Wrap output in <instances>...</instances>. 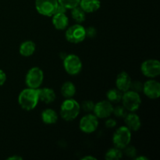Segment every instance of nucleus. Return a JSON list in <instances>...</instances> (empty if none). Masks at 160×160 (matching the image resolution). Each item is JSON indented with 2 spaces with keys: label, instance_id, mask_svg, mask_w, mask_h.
Here are the masks:
<instances>
[{
  "label": "nucleus",
  "instance_id": "f257e3e1",
  "mask_svg": "<svg viewBox=\"0 0 160 160\" xmlns=\"http://www.w3.org/2000/svg\"><path fill=\"white\" fill-rule=\"evenodd\" d=\"M39 88H28L21 91L18 96V102L20 107L27 111L34 109L39 102Z\"/></svg>",
  "mask_w": 160,
  "mask_h": 160
},
{
  "label": "nucleus",
  "instance_id": "f03ea898",
  "mask_svg": "<svg viewBox=\"0 0 160 160\" xmlns=\"http://www.w3.org/2000/svg\"><path fill=\"white\" fill-rule=\"evenodd\" d=\"M81 111V106L72 98H67L60 107V116L66 121H72L78 117Z\"/></svg>",
  "mask_w": 160,
  "mask_h": 160
},
{
  "label": "nucleus",
  "instance_id": "7ed1b4c3",
  "mask_svg": "<svg viewBox=\"0 0 160 160\" xmlns=\"http://www.w3.org/2000/svg\"><path fill=\"white\" fill-rule=\"evenodd\" d=\"M121 101L123 102V106L128 112H135L142 104V99L139 93L132 90L123 92Z\"/></svg>",
  "mask_w": 160,
  "mask_h": 160
},
{
  "label": "nucleus",
  "instance_id": "20e7f679",
  "mask_svg": "<svg viewBox=\"0 0 160 160\" xmlns=\"http://www.w3.org/2000/svg\"><path fill=\"white\" fill-rule=\"evenodd\" d=\"M131 141V131L126 126L119 128L115 131L112 137V142L116 148L123 149L128 146Z\"/></svg>",
  "mask_w": 160,
  "mask_h": 160
},
{
  "label": "nucleus",
  "instance_id": "39448f33",
  "mask_svg": "<svg viewBox=\"0 0 160 160\" xmlns=\"http://www.w3.org/2000/svg\"><path fill=\"white\" fill-rule=\"evenodd\" d=\"M63 67L68 74L74 76L82 70V62L77 55L69 54L63 59Z\"/></svg>",
  "mask_w": 160,
  "mask_h": 160
},
{
  "label": "nucleus",
  "instance_id": "423d86ee",
  "mask_svg": "<svg viewBox=\"0 0 160 160\" xmlns=\"http://www.w3.org/2000/svg\"><path fill=\"white\" fill-rule=\"evenodd\" d=\"M44 80V73L42 69L39 67H34L28 70V73L25 78V83H26L28 88H39L42 85Z\"/></svg>",
  "mask_w": 160,
  "mask_h": 160
},
{
  "label": "nucleus",
  "instance_id": "0eeeda50",
  "mask_svg": "<svg viewBox=\"0 0 160 160\" xmlns=\"http://www.w3.org/2000/svg\"><path fill=\"white\" fill-rule=\"evenodd\" d=\"M85 28L80 23H76L70 27L66 31V38L70 43H81L85 39Z\"/></svg>",
  "mask_w": 160,
  "mask_h": 160
},
{
  "label": "nucleus",
  "instance_id": "6e6552de",
  "mask_svg": "<svg viewBox=\"0 0 160 160\" xmlns=\"http://www.w3.org/2000/svg\"><path fill=\"white\" fill-rule=\"evenodd\" d=\"M58 0H35L36 10L45 17H52L57 8Z\"/></svg>",
  "mask_w": 160,
  "mask_h": 160
},
{
  "label": "nucleus",
  "instance_id": "1a4fd4ad",
  "mask_svg": "<svg viewBox=\"0 0 160 160\" xmlns=\"http://www.w3.org/2000/svg\"><path fill=\"white\" fill-rule=\"evenodd\" d=\"M142 73L149 78H155L160 74V62L157 59H147L141 66Z\"/></svg>",
  "mask_w": 160,
  "mask_h": 160
},
{
  "label": "nucleus",
  "instance_id": "9d476101",
  "mask_svg": "<svg viewBox=\"0 0 160 160\" xmlns=\"http://www.w3.org/2000/svg\"><path fill=\"white\" fill-rule=\"evenodd\" d=\"M98 126V118L94 114H88L80 120L79 127L81 131L86 134H91L96 131Z\"/></svg>",
  "mask_w": 160,
  "mask_h": 160
},
{
  "label": "nucleus",
  "instance_id": "9b49d317",
  "mask_svg": "<svg viewBox=\"0 0 160 160\" xmlns=\"http://www.w3.org/2000/svg\"><path fill=\"white\" fill-rule=\"evenodd\" d=\"M112 110H113V106L112 103L108 100H103L95 104L93 112L94 115L97 118L104 119L110 117L112 114Z\"/></svg>",
  "mask_w": 160,
  "mask_h": 160
},
{
  "label": "nucleus",
  "instance_id": "f8f14e48",
  "mask_svg": "<svg viewBox=\"0 0 160 160\" xmlns=\"http://www.w3.org/2000/svg\"><path fill=\"white\" fill-rule=\"evenodd\" d=\"M142 92L148 98L151 99H156L160 95V84L157 81L149 80L143 84Z\"/></svg>",
  "mask_w": 160,
  "mask_h": 160
},
{
  "label": "nucleus",
  "instance_id": "ddd939ff",
  "mask_svg": "<svg viewBox=\"0 0 160 160\" xmlns=\"http://www.w3.org/2000/svg\"><path fill=\"white\" fill-rule=\"evenodd\" d=\"M131 84V78L127 72L123 71L119 73L116 80V85L117 88L120 92H125L130 90Z\"/></svg>",
  "mask_w": 160,
  "mask_h": 160
},
{
  "label": "nucleus",
  "instance_id": "4468645a",
  "mask_svg": "<svg viewBox=\"0 0 160 160\" xmlns=\"http://www.w3.org/2000/svg\"><path fill=\"white\" fill-rule=\"evenodd\" d=\"M124 122L126 127L131 131H137L142 126L140 117L134 113V112H129L124 117Z\"/></svg>",
  "mask_w": 160,
  "mask_h": 160
},
{
  "label": "nucleus",
  "instance_id": "2eb2a0df",
  "mask_svg": "<svg viewBox=\"0 0 160 160\" xmlns=\"http://www.w3.org/2000/svg\"><path fill=\"white\" fill-rule=\"evenodd\" d=\"M79 6L86 13H92L99 9L101 2L100 0H81Z\"/></svg>",
  "mask_w": 160,
  "mask_h": 160
},
{
  "label": "nucleus",
  "instance_id": "dca6fc26",
  "mask_svg": "<svg viewBox=\"0 0 160 160\" xmlns=\"http://www.w3.org/2000/svg\"><path fill=\"white\" fill-rule=\"evenodd\" d=\"M52 24L57 30H65L69 24V19L65 13H55L52 16Z\"/></svg>",
  "mask_w": 160,
  "mask_h": 160
},
{
  "label": "nucleus",
  "instance_id": "f3484780",
  "mask_svg": "<svg viewBox=\"0 0 160 160\" xmlns=\"http://www.w3.org/2000/svg\"><path fill=\"white\" fill-rule=\"evenodd\" d=\"M39 99L46 104L52 103L56 99V93L52 89L49 88L39 89Z\"/></svg>",
  "mask_w": 160,
  "mask_h": 160
},
{
  "label": "nucleus",
  "instance_id": "a211bd4d",
  "mask_svg": "<svg viewBox=\"0 0 160 160\" xmlns=\"http://www.w3.org/2000/svg\"><path fill=\"white\" fill-rule=\"evenodd\" d=\"M58 118H59L58 114L52 109H46L42 112V121L45 124H55L58 121Z\"/></svg>",
  "mask_w": 160,
  "mask_h": 160
},
{
  "label": "nucleus",
  "instance_id": "6ab92c4d",
  "mask_svg": "<svg viewBox=\"0 0 160 160\" xmlns=\"http://www.w3.org/2000/svg\"><path fill=\"white\" fill-rule=\"evenodd\" d=\"M36 45L35 43L32 41H25L24 42L20 45V53L21 56H25V57H29L32 56L35 52Z\"/></svg>",
  "mask_w": 160,
  "mask_h": 160
},
{
  "label": "nucleus",
  "instance_id": "aec40b11",
  "mask_svg": "<svg viewBox=\"0 0 160 160\" xmlns=\"http://www.w3.org/2000/svg\"><path fill=\"white\" fill-rule=\"evenodd\" d=\"M61 94L66 98H72L76 94V87L73 83L70 81H67L61 87Z\"/></svg>",
  "mask_w": 160,
  "mask_h": 160
},
{
  "label": "nucleus",
  "instance_id": "412c9836",
  "mask_svg": "<svg viewBox=\"0 0 160 160\" xmlns=\"http://www.w3.org/2000/svg\"><path fill=\"white\" fill-rule=\"evenodd\" d=\"M122 96H123V92H120L117 88L111 89L108 91L106 93L108 101L110 102L111 103H115V104H118L121 102Z\"/></svg>",
  "mask_w": 160,
  "mask_h": 160
},
{
  "label": "nucleus",
  "instance_id": "4be33fe9",
  "mask_svg": "<svg viewBox=\"0 0 160 160\" xmlns=\"http://www.w3.org/2000/svg\"><path fill=\"white\" fill-rule=\"evenodd\" d=\"M72 18L78 23L84 22L86 19V12L79 6L71 9Z\"/></svg>",
  "mask_w": 160,
  "mask_h": 160
},
{
  "label": "nucleus",
  "instance_id": "5701e85b",
  "mask_svg": "<svg viewBox=\"0 0 160 160\" xmlns=\"http://www.w3.org/2000/svg\"><path fill=\"white\" fill-rule=\"evenodd\" d=\"M122 157H123L122 150L116 147L108 150L105 155V159L107 160H119Z\"/></svg>",
  "mask_w": 160,
  "mask_h": 160
},
{
  "label": "nucleus",
  "instance_id": "b1692460",
  "mask_svg": "<svg viewBox=\"0 0 160 160\" xmlns=\"http://www.w3.org/2000/svg\"><path fill=\"white\" fill-rule=\"evenodd\" d=\"M80 1L81 0H58V2L67 9H72L79 6Z\"/></svg>",
  "mask_w": 160,
  "mask_h": 160
},
{
  "label": "nucleus",
  "instance_id": "393cba45",
  "mask_svg": "<svg viewBox=\"0 0 160 160\" xmlns=\"http://www.w3.org/2000/svg\"><path fill=\"white\" fill-rule=\"evenodd\" d=\"M128 111L125 109L124 106L122 105H118V106L113 107V110H112V113L114 114V116L118 118H124L126 117V115L128 114Z\"/></svg>",
  "mask_w": 160,
  "mask_h": 160
},
{
  "label": "nucleus",
  "instance_id": "a878e982",
  "mask_svg": "<svg viewBox=\"0 0 160 160\" xmlns=\"http://www.w3.org/2000/svg\"><path fill=\"white\" fill-rule=\"evenodd\" d=\"M94 107H95V103L91 100H86L81 103V108L86 112H93Z\"/></svg>",
  "mask_w": 160,
  "mask_h": 160
},
{
  "label": "nucleus",
  "instance_id": "bb28decb",
  "mask_svg": "<svg viewBox=\"0 0 160 160\" xmlns=\"http://www.w3.org/2000/svg\"><path fill=\"white\" fill-rule=\"evenodd\" d=\"M130 90H132L134 92H138V93H140L143 90V84H142L141 81H131V87H130Z\"/></svg>",
  "mask_w": 160,
  "mask_h": 160
},
{
  "label": "nucleus",
  "instance_id": "cd10ccee",
  "mask_svg": "<svg viewBox=\"0 0 160 160\" xmlns=\"http://www.w3.org/2000/svg\"><path fill=\"white\" fill-rule=\"evenodd\" d=\"M123 150H124V154L128 157L134 158L137 156V150H136V148L134 146H130L128 145V146L123 148Z\"/></svg>",
  "mask_w": 160,
  "mask_h": 160
},
{
  "label": "nucleus",
  "instance_id": "c85d7f7f",
  "mask_svg": "<svg viewBox=\"0 0 160 160\" xmlns=\"http://www.w3.org/2000/svg\"><path fill=\"white\" fill-rule=\"evenodd\" d=\"M85 33H86V37L90 38H93L96 36L97 34V31L94 27H88L85 29Z\"/></svg>",
  "mask_w": 160,
  "mask_h": 160
},
{
  "label": "nucleus",
  "instance_id": "c756f323",
  "mask_svg": "<svg viewBox=\"0 0 160 160\" xmlns=\"http://www.w3.org/2000/svg\"><path fill=\"white\" fill-rule=\"evenodd\" d=\"M116 125H117V121L114 119H108L106 121V127L107 128H109V129L115 128Z\"/></svg>",
  "mask_w": 160,
  "mask_h": 160
},
{
  "label": "nucleus",
  "instance_id": "7c9ffc66",
  "mask_svg": "<svg viewBox=\"0 0 160 160\" xmlns=\"http://www.w3.org/2000/svg\"><path fill=\"white\" fill-rule=\"evenodd\" d=\"M6 81V74L3 70H0V86L3 85Z\"/></svg>",
  "mask_w": 160,
  "mask_h": 160
},
{
  "label": "nucleus",
  "instance_id": "2f4dec72",
  "mask_svg": "<svg viewBox=\"0 0 160 160\" xmlns=\"http://www.w3.org/2000/svg\"><path fill=\"white\" fill-rule=\"evenodd\" d=\"M66 12H67V9H66L64 6H62V5L58 4L57 8H56L55 13H66Z\"/></svg>",
  "mask_w": 160,
  "mask_h": 160
},
{
  "label": "nucleus",
  "instance_id": "473e14b6",
  "mask_svg": "<svg viewBox=\"0 0 160 160\" xmlns=\"http://www.w3.org/2000/svg\"><path fill=\"white\" fill-rule=\"evenodd\" d=\"M7 159L8 160H13V159H15V160H17V159L21 160V159H23V158L20 157V156H11V157L8 158Z\"/></svg>",
  "mask_w": 160,
  "mask_h": 160
},
{
  "label": "nucleus",
  "instance_id": "72a5a7b5",
  "mask_svg": "<svg viewBox=\"0 0 160 160\" xmlns=\"http://www.w3.org/2000/svg\"><path fill=\"white\" fill-rule=\"evenodd\" d=\"M82 160H96V158L93 157V156H84V157H83L82 159H81Z\"/></svg>",
  "mask_w": 160,
  "mask_h": 160
},
{
  "label": "nucleus",
  "instance_id": "f704fd0d",
  "mask_svg": "<svg viewBox=\"0 0 160 160\" xmlns=\"http://www.w3.org/2000/svg\"><path fill=\"white\" fill-rule=\"evenodd\" d=\"M134 159H136V160H141V159H142V160H148V159L147 157H145V156H138V157H134Z\"/></svg>",
  "mask_w": 160,
  "mask_h": 160
}]
</instances>
